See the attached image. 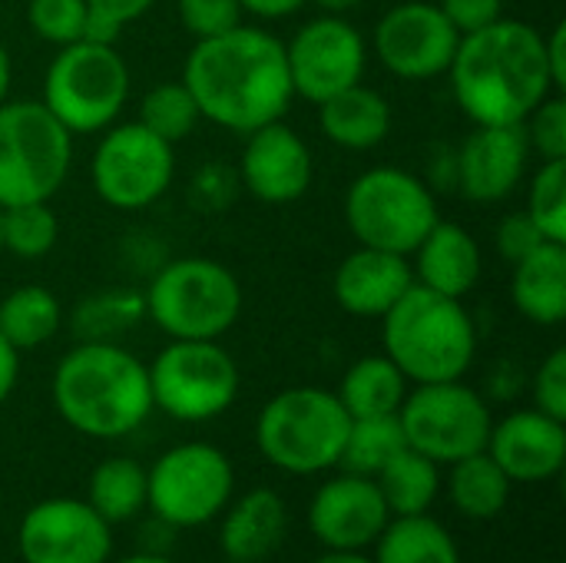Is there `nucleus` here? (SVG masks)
<instances>
[{
    "instance_id": "obj_1",
    "label": "nucleus",
    "mask_w": 566,
    "mask_h": 563,
    "mask_svg": "<svg viewBox=\"0 0 566 563\" xmlns=\"http://www.w3.org/2000/svg\"><path fill=\"white\" fill-rule=\"evenodd\" d=\"M182 83L202 119L239 136L282 119L295 100L285 43L249 23L196 40L182 66Z\"/></svg>"
},
{
    "instance_id": "obj_2",
    "label": "nucleus",
    "mask_w": 566,
    "mask_h": 563,
    "mask_svg": "<svg viewBox=\"0 0 566 563\" xmlns=\"http://www.w3.org/2000/svg\"><path fill=\"white\" fill-rule=\"evenodd\" d=\"M451 93L474 126L524 123L554 90L544 33L527 20H507L464 33L444 73Z\"/></svg>"
},
{
    "instance_id": "obj_3",
    "label": "nucleus",
    "mask_w": 566,
    "mask_h": 563,
    "mask_svg": "<svg viewBox=\"0 0 566 563\" xmlns=\"http://www.w3.org/2000/svg\"><path fill=\"white\" fill-rule=\"evenodd\" d=\"M50 398L76 435L99 441L126 438L153 415L149 368L116 342L73 345L53 372Z\"/></svg>"
},
{
    "instance_id": "obj_4",
    "label": "nucleus",
    "mask_w": 566,
    "mask_h": 563,
    "mask_svg": "<svg viewBox=\"0 0 566 563\" xmlns=\"http://www.w3.org/2000/svg\"><path fill=\"white\" fill-rule=\"evenodd\" d=\"M381 342L411 385L464 378L478 355V329L464 302L418 282L381 315Z\"/></svg>"
},
{
    "instance_id": "obj_5",
    "label": "nucleus",
    "mask_w": 566,
    "mask_h": 563,
    "mask_svg": "<svg viewBox=\"0 0 566 563\" xmlns=\"http://www.w3.org/2000/svg\"><path fill=\"white\" fill-rule=\"evenodd\" d=\"M149 322L186 342H219L242 315V285L229 265L209 256L166 262L143 292Z\"/></svg>"
},
{
    "instance_id": "obj_6",
    "label": "nucleus",
    "mask_w": 566,
    "mask_h": 563,
    "mask_svg": "<svg viewBox=\"0 0 566 563\" xmlns=\"http://www.w3.org/2000/svg\"><path fill=\"white\" fill-rule=\"evenodd\" d=\"M348 425L352 418L335 392L312 385L285 388L262 405L255 421V445L262 458L279 471L308 478L338 468Z\"/></svg>"
},
{
    "instance_id": "obj_7",
    "label": "nucleus",
    "mask_w": 566,
    "mask_h": 563,
    "mask_svg": "<svg viewBox=\"0 0 566 563\" xmlns=\"http://www.w3.org/2000/svg\"><path fill=\"white\" fill-rule=\"evenodd\" d=\"M73 166V133L40 100L0 103V209L50 202Z\"/></svg>"
},
{
    "instance_id": "obj_8",
    "label": "nucleus",
    "mask_w": 566,
    "mask_h": 563,
    "mask_svg": "<svg viewBox=\"0 0 566 563\" xmlns=\"http://www.w3.org/2000/svg\"><path fill=\"white\" fill-rule=\"evenodd\" d=\"M129 66L109 43L76 40L60 46L43 76V106L73 133L90 136L113 126L129 100Z\"/></svg>"
},
{
    "instance_id": "obj_9",
    "label": "nucleus",
    "mask_w": 566,
    "mask_h": 563,
    "mask_svg": "<svg viewBox=\"0 0 566 563\" xmlns=\"http://www.w3.org/2000/svg\"><path fill=\"white\" fill-rule=\"evenodd\" d=\"M434 189L398 166L365 169L345 192V222L358 246L408 256L438 222Z\"/></svg>"
},
{
    "instance_id": "obj_10",
    "label": "nucleus",
    "mask_w": 566,
    "mask_h": 563,
    "mask_svg": "<svg viewBox=\"0 0 566 563\" xmlns=\"http://www.w3.org/2000/svg\"><path fill=\"white\" fill-rule=\"evenodd\" d=\"M232 494V461L222 448L206 441L176 445L146 468V508L166 528H202L226 511Z\"/></svg>"
},
{
    "instance_id": "obj_11",
    "label": "nucleus",
    "mask_w": 566,
    "mask_h": 563,
    "mask_svg": "<svg viewBox=\"0 0 566 563\" xmlns=\"http://www.w3.org/2000/svg\"><path fill=\"white\" fill-rule=\"evenodd\" d=\"M146 368L153 408L186 425L226 415L239 395V365L219 342L169 338Z\"/></svg>"
},
{
    "instance_id": "obj_12",
    "label": "nucleus",
    "mask_w": 566,
    "mask_h": 563,
    "mask_svg": "<svg viewBox=\"0 0 566 563\" xmlns=\"http://www.w3.org/2000/svg\"><path fill=\"white\" fill-rule=\"evenodd\" d=\"M398 421L408 448L421 451L434 465H454L484 451L494 428L488 402L461 378L408 388Z\"/></svg>"
},
{
    "instance_id": "obj_13",
    "label": "nucleus",
    "mask_w": 566,
    "mask_h": 563,
    "mask_svg": "<svg viewBox=\"0 0 566 563\" xmlns=\"http://www.w3.org/2000/svg\"><path fill=\"white\" fill-rule=\"evenodd\" d=\"M172 176L176 149L139 119L106 126L90 163L96 196L119 212H139L159 202L172 186Z\"/></svg>"
},
{
    "instance_id": "obj_14",
    "label": "nucleus",
    "mask_w": 566,
    "mask_h": 563,
    "mask_svg": "<svg viewBox=\"0 0 566 563\" xmlns=\"http://www.w3.org/2000/svg\"><path fill=\"white\" fill-rule=\"evenodd\" d=\"M285 60L295 96L318 106L322 100L361 83L368 40L345 17L322 13L285 43Z\"/></svg>"
},
{
    "instance_id": "obj_15",
    "label": "nucleus",
    "mask_w": 566,
    "mask_h": 563,
    "mask_svg": "<svg viewBox=\"0 0 566 563\" xmlns=\"http://www.w3.org/2000/svg\"><path fill=\"white\" fill-rule=\"evenodd\" d=\"M461 33L441 13L438 3L408 0L381 13L371 33V50L381 66L398 80H434L444 76Z\"/></svg>"
},
{
    "instance_id": "obj_16",
    "label": "nucleus",
    "mask_w": 566,
    "mask_h": 563,
    "mask_svg": "<svg viewBox=\"0 0 566 563\" xmlns=\"http://www.w3.org/2000/svg\"><path fill=\"white\" fill-rule=\"evenodd\" d=\"M23 563H109L113 528L80 498L33 504L17 531Z\"/></svg>"
},
{
    "instance_id": "obj_17",
    "label": "nucleus",
    "mask_w": 566,
    "mask_h": 563,
    "mask_svg": "<svg viewBox=\"0 0 566 563\" xmlns=\"http://www.w3.org/2000/svg\"><path fill=\"white\" fill-rule=\"evenodd\" d=\"M388 521L391 511L375 478L352 471L328 478L308 504V531L325 551H368Z\"/></svg>"
},
{
    "instance_id": "obj_18",
    "label": "nucleus",
    "mask_w": 566,
    "mask_h": 563,
    "mask_svg": "<svg viewBox=\"0 0 566 563\" xmlns=\"http://www.w3.org/2000/svg\"><path fill=\"white\" fill-rule=\"evenodd\" d=\"M312 149L308 143L282 119L265 123L245 133L239 156V186L249 189L265 206H289L302 199L312 186Z\"/></svg>"
},
{
    "instance_id": "obj_19",
    "label": "nucleus",
    "mask_w": 566,
    "mask_h": 563,
    "mask_svg": "<svg viewBox=\"0 0 566 563\" xmlns=\"http://www.w3.org/2000/svg\"><path fill=\"white\" fill-rule=\"evenodd\" d=\"M531 156L534 153L524 123L474 126L471 136L454 149L458 189L471 202H504L521 186Z\"/></svg>"
},
{
    "instance_id": "obj_20",
    "label": "nucleus",
    "mask_w": 566,
    "mask_h": 563,
    "mask_svg": "<svg viewBox=\"0 0 566 563\" xmlns=\"http://www.w3.org/2000/svg\"><path fill=\"white\" fill-rule=\"evenodd\" d=\"M484 451L514 484H541L564 471L566 428L541 408H521L494 421Z\"/></svg>"
},
{
    "instance_id": "obj_21",
    "label": "nucleus",
    "mask_w": 566,
    "mask_h": 563,
    "mask_svg": "<svg viewBox=\"0 0 566 563\" xmlns=\"http://www.w3.org/2000/svg\"><path fill=\"white\" fill-rule=\"evenodd\" d=\"M415 285V272L408 256L358 246L348 252L332 279L335 302L358 319H381L408 289Z\"/></svg>"
},
{
    "instance_id": "obj_22",
    "label": "nucleus",
    "mask_w": 566,
    "mask_h": 563,
    "mask_svg": "<svg viewBox=\"0 0 566 563\" xmlns=\"http://www.w3.org/2000/svg\"><path fill=\"white\" fill-rule=\"evenodd\" d=\"M219 548L226 561L259 563L272 557L289 534V508L272 488H252L219 514Z\"/></svg>"
},
{
    "instance_id": "obj_23",
    "label": "nucleus",
    "mask_w": 566,
    "mask_h": 563,
    "mask_svg": "<svg viewBox=\"0 0 566 563\" xmlns=\"http://www.w3.org/2000/svg\"><path fill=\"white\" fill-rule=\"evenodd\" d=\"M411 256H415V265H411L415 282L451 299H464L478 285L481 269H484L478 239L464 226L444 222V219L431 226V232L418 242Z\"/></svg>"
},
{
    "instance_id": "obj_24",
    "label": "nucleus",
    "mask_w": 566,
    "mask_h": 563,
    "mask_svg": "<svg viewBox=\"0 0 566 563\" xmlns=\"http://www.w3.org/2000/svg\"><path fill=\"white\" fill-rule=\"evenodd\" d=\"M318 129L342 149L368 153L391 133V103L378 90L355 83L318 103Z\"/></svg>"
},
{
    "instance_id": "obj_25",
    "label": "nucleus",
    "mask_w": 566,
    "mask_h": 563,
    "mask_svg": "<svg viewBox=\"0 0 566 563\" xmlns=\"http://www.w3.org/2000/svg\"><path fill=\"white\" fill-rule=\"evenodd\" d=\"M514 309L534 325H560L566 319V246L544 242L514 265Z\"/></svg>"
},
{
    "instance_id": "obj_26",
    "label": "nucleus",
    "mask_w": 566,
    "mask_h": 563,
    "mask_svg": "<svg viewBox=\"0 0 566 563\" xmlns=\"http://www.w3.org/2000/svg\"><path fill=\"white\" fill-rule=\"evenodd\" d=\"M408 388L411 382L388 355H365L342 375L335 395L348 411V418H381V415H398Z\"/></svg>"
},
{
    "instance_id": "obj_27",
    "label": "nucleus",
    "mask_w": 566,
    "mask_h": 563,
    "mask_svg": "<svg viewBox=\"0 0 566 563\" xmlns=\"http://www.w3.org/2000/svg\"><path fill=\"white\" fill-rule=\"evenodd\" d=\"M371 551L375 563H461L451 531L431 514L391 518Z\"/></svg>"
},
{
    "instance_id": "obj_28",
    "label": "nucleus",
    "mask_w": 566,
    "mask_h": 563,
    "mask_svg": "<svg viewBox=\"0 0 566 563\" xmlns=\"http://www.w3.org/2000/svg\"><path fill=\"white\" fill-rule=\"evenodd\" d=\"M448 468V498L458 514H464L468 521H494L497 514H504L514 481L488 451L468 455Z\"/></svg>"
},
{
    "instance_id": "obj_29",
    "label": "nucleus",
    "mask_w": 566,
    "mask_h": 563,
    "mask_svg": "<svg viewBox=\"0 0 566 563\" xmlns=\"http://www.w3.org/2000/svg\"><path fill=\"white\" fill-rule=\"evenodd\" d=\"M375 484L391 511V518L431 514L441 494V465L424 458L415 448H401L378 475Z\"/></svg>"
},
{
    "instance_id": "obj_30",
    "label": "nucleus",
    "mask_w": 566,
    "mask_h": 563,
    "mask_svg": "<svg viewBox=\"0 0 566 563\" xmlns=\"http://www.w3.org/2000/svg\"><path fill=\"white\" fill-rule=\"evenodd\" d=\"M63 325V305L46 285H17L0 299V335L17 348L30 352L46 345Z\"/></svg>"
},
{
    "instance_id": "obj_31",
    "label": "nucleus",
    "mask_w": 566,
    "mask_h": 563,
    "mask_svg": "<svg viewBox=\"0 0 566 563\" xmlns=\"http://www.w3.org/2000/svg\"><path fill=\"white\" fill-rule=\"evenodd\" d=\"M109 528L126 524L146 511V468L136 458H106L93 468L83 498Z\"/></svg>"
},
{
    "instance_id": "obj_32",
    "label": "nucleus",
    "mask_w": 566,
    "mask_h": 563,
    "mask_svg": "<svg viewBox=\"0 0 566 563\" xmlns=\"http://www.w3.org/2000/svg\"><path fill=\"white\" fill-rule=\"evenodd\" d=\"M401 448H408V441H405L398 415L352 418L338 468L352 471V475H361V478H375Z\"/></svg>"
},
{
    "instance_id": "obj_33",
    "label": "nucleus",
    "mask_w": 566,
    "mask_h": 563,
    "mask_svg": "<svg viewBox=\"0 0 566 563\" xmlns=\"http://www.w3.org/2000/svg\"><path fill=\"white\" fill-rule=\"evenodd\" d=\"M143 315V292L113 289L80 302V309L73 312V332L80 335V342H116V335L133 329Z\"/></svg>"
},
{
    "instance_id": "obj_34",
    "label": "nucleus",
    "mask_w": 566,
    "mask_h": 563,
    "mask_svg": "<svg viewBox=\"0 0 566 563\" xmlns=\"http://www.w3.org/2000/svg\"><path fill=\"white\" fill-rule=\"evenodd\" d=\"M199 119H202L199 106H196V100L182 80H166V83H156L143 93L139 123L149 133H156L159 139H166L169 146L182 143L196 129Z\"/></svg>"
},
{
    "instance_id": "obj_35",
    "label": "nucleus",
    "mask_w": 566,
    "mask_h": 563,
    "mask_svg": "<svg viewBox=\"0 0 566 563\" xmlns=\"http://www.w3.org/2000/svg\"><path fill=\"white\" fill-rule=\"evenodd\" d=\"M0 239L3 252L17 259H43L60 239V219L50 202L7 206L0 216Z\"/></svg>"
},
{
    "instance_id": "obj_36",
    "label": "nucleus",
    "mask_w": 566,
    "mask_h": 563,
    "mask_svg": "<svg viewBox=\"0 0 566 563\" xmlns=\"http://www.w3.org/2000/svg\"><path fill=\"white\" fill-rule=\"evenodd\" d=\"M524 212L547 242L566 246V159L541 163V169L531 179Z\"/></svg>"
},
{
    "instance_id": "obj_37",
    "label": "nucleus",
    "mask_w": 566,
    "mask_h": 563,
    "mask_svg": "<svg viewBox=\"0 0 566 563\" xmlns=\"http://www.w3.org/2000/svg\"><path fill=\"white\" fill-rule=\"evenodd\" d=\"M86 13V0H27V27L53 46L83 40Z\"/></svg>"
},
{
    "instance_id": "obj_38",
    "label": "nucleus",
    "mask_w": 566,
    "mask_h": 563,
    "mask_svg": "<svg viewBox=\"0 0 566 563\" xmlns=\"http://www.w3.org/2000/svg\"><path fill=\"white\" fill-rule=\"evenodd\" d=\"M524 133L531 143V153L544 163L566 159V100L564 93H551L541 100L531 116L524 119Z\"/></svg>"
},
{
    "instance_id": "obj_39",
    "label": "nucleus",
    "mask_w": 566,
    "mask_h": 563,
    "mask_svg": "<svg viewBox=\"0 0 566 563\" xmlns=\"http://www.w3.org/2000/svg\"><path fill=\"white\" fill-rule=\"evenodd\" d=\"M176 7L179 23L192 40H209L245 23V10L239 0H179Z\"/></svg>"
},
{
    "instance_id": "obj_40",
    "label": "nucleus",
    "mask_w": 566,
    "mask_h": 563,
    "mask_svg": "<svg viewBox=\"0 0 566 563\" xmlns=\"http://www.w3.org/2000/svg\"><path fill=\"white\" fill-rule=\"evenodd\" d=\"M534 408L566 421V348H554L534 375Z\"/></svg>"
},
{
    "instance_id": "obj_41",
    "label": "nucleus",
    "mask_w": 566,
    "mask_h": 563,
    "mask_svg": "<svg viewBox=\"0 0 566 563\" xmlns=\"http://www.w3.org/2000/svg\"><path fill=\"white\" fill-rule=\"evenodd\" d=\"M494 242H497L501 259H504V262H511V265H517L521 259H527V256H531L537 246H544L547 239L541 236V229L531 222V216H527V212H511V216H504V219H501Z\"/></svg>"
},
{
    "instance_id": "obj_42",
    "label": "nucleus",
    "mask_w": 566,
    "mask_h": 563,
    "mask_svg": "<svg viewBox=\"0 0 566 563\" xmlns=\"http://www.w3.org/2000/svg\"><path fill=\"white\" fill-rule=\"evenodd\" d=\"M438 7L461 37L484 30L504 17V0H441Z\"/></svg>"
},
{
    "instance_id": "obj_43",
    "label": "nucleus",
    "mask_w": 566,
    "mask_h": 563,
    "mask_svg": "<svg viewBox=\"0 0 566 563\" xmlns=\"http://www.w3.org/2000/svg\"><path fill=\"white\" fill-rule=\"evenodd\" d=\"M153 3L156 0H86L90 13H96V17H103V20H109L116 27H126V23L139 20L143 13L153 10Z\"/></svg>"
},
{
    "instance_id": "obj_44",
    "label": "nucleus",
    "mask_w": 566,
    "mask_h": 563,
    "mask_svg": "<svg viewBox=\"0 0 566 563\" xmlns=\"http://www.w3.org/2000/svg\"><path fill=\"white\" fill-rule=\"evenodd\" d=\"M544 56H547V70H551V83L557 93H564L566 86V20H560L547 37H544Z\"/></svg>"
},
{
    "instance_id": "obj_45",
    "label": "nucleus",
    "mask_w": 566,
    "mask_h": 563,
    "mask_svg": "<svg viewBox=\"0 0 566 563\" xmlns=\"http://www.w3.org/2000/svg\"><path fill=\"white\" fill-rule=\"evenodd\" d=\"M245 13L259 17V20H285L292 13H298L308 0H239Z\"/></svg>"
},
{
    "instance_id": "obj_46",
    "label": "nucleus",
    "mask_w": 566,
    "mask_h": 563,
    "mask_svg": "<svg viewBox=\"0 0 566 563\" xmlns=\"http://www.w3.org/2000/svg\"><path fill=\"white\" fill-rule=\"evenodd\" d=\"M20 378V352L0 335V405L13 395Z\"/></svg>"
},
{
    "instance_id": "obj_47",
    "label": "nucleus",
    "mask_w": 566,
    "mask_h": 563,
    "mask_svg": "<svg viewBox=\"0 0 566 563\" xmlns=\"http://www.w3.org/2000/svg\"><path fill=\"white\" fill-rule=\"evenodd\" d=\"M315 563H375L365 551H325Z\"/></svg>"
},
{
    "instance_id": "obj_48",
    "label": "nucleus",
    "mask_w": 566,
    "mask_h": 563,
    "mask_svg": "<svg viewBox=\"0 0 566 563\" xmlns=\"http://www.w3.org/2000/svg\"><path fill=\"white\" fill-rule=\"evenodd\" d=\"M308 3H315L322 13H335V17H345L348 10H355V7H361L365 0H308Z\"/></svg>"
},
{
    "instance_id": "obj_49",
    "label": "nucleus",
    "mask_w": 566,
    "mask_h": 563,
    "mask_svg": "<svg viewBox=\"0 0 566 563\" xmlns=\"http://www.w3.org/2000/svg\"><path fill=\"white\" fill-rule=\"evenodd\" d=\"M10 80H13V63H10V53H7V46L0 43V103L10 96Z\"/></svg>"
},
{
    "instance_id": "obj_50",
    "label": "nucleus",
    "mask_w": 566,
    "mask_h": 563,
    "mask_svg": "<svg viewBox=\"0 0 566 563\" xmlns=\"http://www.w3.org/2000/svg\"><path fill=\"white\" fill-rule=\"evenodd\" d=\"M116 563H172L169 557H163V554H129V557H123V561Z\"/></svg>"
},
{
    "instance_id": "obj_51",
    "label": "nucleus",
    "mask_w": 566,
    "mask_h": 563,
    "mask_svg": "<svg viewBox=\"0 0 566 563\" xmlns=\"http://www.w3.org/2000/svg\"><path fill=\"white\" fill-rule=\"evenodd\" d=\"M0 216H3V209H0ZM0 252H3V239H0Z\"/></svg>"
},
{
    "instance_id": "obj_52",
    "label": "nucleus",
    "mask_w": 566,
    "mask_h": 563,
    "mask_svg": "<svg viewBox=\"0 0 566 563\" xmlns=\"http://www.w3.org/2000/svg\"><path fill=\"white\" fill-rule=\"evenodd\" d=\"M226 563H232V561H226Z\"/></svg>"
}]
</instances>
